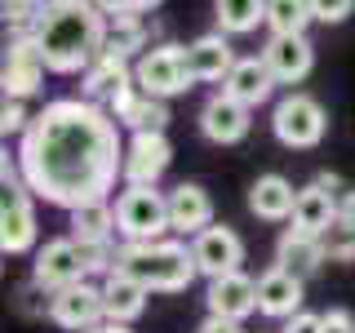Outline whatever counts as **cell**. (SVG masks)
<instances>
[{"label":"cell","mask_w":355,"mask_h":333,"mask_svg":"<svg viewBox=\"0 0 355 333\" xmlns=\"http://www.w3.org/2000/svg\"><path fill=\"white\" fill-rule=\"evenodd\" d=\"M14 160L31 196L53 209L71 214L94 200H111L125 178L120 120L89 98H53L18 138Z\"/></svg>","instance_id":"cell-1"},{"label":"cell","mask_w":355,"mask_h":333,"mask_svg":"<svg viewBox=\"0 0 355 333\" xmlns=\"http://www.w3.org/2000/svg\"><path fill=\"white\" fill-rule=\"evenodd\" d=\"M31 36H36L49 71H58V76L80 71L85 76L107 49L111 18L94 5V0H49Z\"/></svg>","instance_id":"cell-2"},{"label":"cell","mask_w":355,"mask_h":333,"mask_svg":"<svg viewBox=\"0 0 355 333\" xmlns=\"http://www.w3.org/2000/svg\"><path fill=\"white\" fill-rule=\"evenodd\" d=\"M116 271L133 275L138 284H147L151 293H187L196 284L200 266H196V253L191 244L182 240H138V244H120V258H116Z\"/></svg>","instance_id":"cell-3"},{"label":"cell","mask_w":355,"mask_h":333,"mask_svg":"<svg viewBox=\"0 0 355 333\" xmlns=\"http://www.w3.org/2000/svg\"><path fill=\"white\" fill-rule=\"evenodd\" d=\"M40 222H36V196L22 182V169L14 155L0 160V253L5 258H22L36 253Z\"/></svg>","instance_id":"cell-4"},{"label":"cell","mask_w":355,"mask_h":333,"mask_svg":"<svg viewBox=\"0 0 355 333\" xmlns=\"http://www.w3.org/2000/svg\"><path fill=\"white\" fill-rule=\"evenodd\" d=\"M116 231H120V244L164 240L169 236V191H160V187H125L116 196Z\"/></svg>","instance_id":"cell-5"},{"label":"cell","mask_w":355,"mask_h":333,"mask_svg":"<svg viewBox=\"0 0 355 333\" xmlns=\"http://www.w3.org/2000/svg\"><path fill=\"white\" fill-rule=\"evenodd\" d=\"M271 133L293 151H311V147H320L324 133H329V111H324L320 98L302 94V89H288L271 111Z\"/></svg>","instance_id":"cell-6"},{"label":"cell","mask_w":355,"mask_h":333,"mask_svg":"<svg viewBox=\"0 0 355 333\" xmlns=\"http://www.w3.org/2000/svg\"><path fill=\"white\" fill-rule=\"evenodd\" d=\"M133 80H138L142 94L160 98V103L187 94V89H191V76H187V44H173V40L151 44V49L133 62Z\"/></svg>","instance_id":"cell-7"},{"label":"cell","mask_w":355,"mask_h":333,"mask_svg":"<svg viewBox=\"0 0 355 333\" xmlns=\"http://www.w3.org/2000/svg\"><path fill=\"white\" fill-rule=\"evenodd\" d=\"M31 280H36L44 293H58L67 284H80L89 280V262H85V249L76 244L71 236H53L44 240L36 253H31Z\"/></svg>","instance_id":"cell-8"},{"label":"cell","mask_w":355,"mask_h":333,"mask_svg":"<svg viewBox=\"0 0 355 333\" xmlns=\"http://www.w3.org/2000/svg\"><path fill=\"white\" fill-rule=\"evenodd\" d=\"M44 71H49V62H44L36 36H14L5 44V58H0V89H5V98H18V103L36 98L44 89Z\"/></svg>","instance_id":"cell-9"},{"label":"cell","mask_w":355,"mask_h":333,"mask_svg":"<svg viewBox=\"0 0 355 333\" xmlns=\"http://www.w3.org/2000/svg\"><path fill=\"white\" fill-rule=\"evenodd\" d=\"M49 320L67 333H89L98 325H107V302H103V284L80 280L67 284L58 293H49Z\"/></svg>","instance_id":"cell-10"},{"label":"cell","mask_w":355,"mask_h":333,"mask_svg":"<svg viewBox=\"0 0 355 333\" xmlns=\"http://www.w3.org/2000/svg\"><path fill=\"white\" fill-rule=\"evenodd\" d=\"M107 111L120 120V129H129V133H164L169 129V103L142 94L138 80L120 85L116 94L107 98Z\"/></svg>","instance_id":"cell-11"},{"label":"cell","mask_w":355,"mask_h":333,"mask_svg":"<svg viewBox=\"0 0 355 333\" xmlns=\"http://www.w3.org/2000/svg\"><path fill=\"white\" fill-rule=\"evenodd\" d=\"M173 164V142L164 133H129L125 142V187H155Z\"/></svg>","instance_id":"cell-12"},{"label":"cell","mask_w":355,"mask_h":333,"mask_svg":"<svg viewBox=\"0 0 355 333\" xmlns=\"http://www.w3.org/2000/svg\"><path fill=\"white\" fill-rule=\"evenodd\" d=\"M191 253H196L200 275H205V280H218V275L240 271L244 240H240L236 227H222V222H214V227H205L200 236H191Z\"/></svg>","instance_id":"cell-13"},{"label":"cell","mask_w":355,"mask_h":333,"mask_svg":"<svg viewBox=\"0 0 355 333\" xmlns=\"http://www.w3.org/2000/svg\"><path fill=\"white\" fill-rule=\"evenodd\" d=\"M249 129H253V107L236 103V98L222 94V89L200 107V133H205L209 142H218V147H236V142L249 138Z\"/></svg>","instance_id":"cell-14"},{"label":"cell","mask_w":355,"mask_h":333,"mask_svg":"<svg viewBox=\"0 0 355 333\" xmlns=\"http://www.w3.org/2000/svg\"><path fill=\"white\" fill-rule=\"evenodd\" d=\"M236 67V49H231L227 31H205L187 44V76L191 85H222Z\"/></svg>","instance_id":"cell-15"},{"label":"cell","mask_w":355,"mask_h":333,"mask_svg":"<svg viewBox=\"0 0 355 333\" xmlns=\"http://www.w3.org/2000/svg\"><path fill=\"white\" fill-rule=\"evenodd\" d=\"M262 62L271 67L275 85L293 89V85H302L311 76V67H315V44H311L306 36H266Z\"/></svg>","instance_id":"cell-16"},{"label":"cell","mask_w":355,"mask_h":333,"mask_svg":"<svg viewBox=\"0 0 355 333\" xmlns=\"http://www.w3.org/2000/svg\"><path fill=\"white\" fill-rule=\"evenodd\" d=\"M205 307L209 316H222V320H249L253 311H258V280L244 271H231V275H218V280H209L205 289Z\"/></svg>","instance_id":"cell-17"},{"label":"cell","mask_w":355,"mask_h":333,"mask_svg":"<svg viewBox=\"0 0 355 333\" xmlns=\"http://www.w3.org/2000/svg\"><path fill=\"white\" fill-rule=\"evenodd\" d=\"M302 298H306V280L284 266H271V271L258 275V316L266 320H284L302 311Z\"/></svg>","instance_id":"cell-18"},{"label":"cell","mask_w":355,"mask_h":333,"mask_svg":"<svg viewBox=\"0 0 355 333\" xmlns=\"http://www.w3.org/2000/svg\"><path fill=\"white\" fill-rule=\"evenodd\" d=\"M214 227V196L200 182H178L169 191V231L173 236H200Z\"/></svg>","instance_id":"cell-19"},{"label":"cell","mask_w":355,"mask_h":333,"mask_svg":"<svg viewBox=\"0 0 355 333\" xmlns=\"http://www.w3.org/2000/svg\"><path fill=\"white\" fill-rule=\"evenodd\" d=\"M275 76H271V67L262 62V53H249V58H236V67H231V76L222 80V94H231L236 103L244 107H253L258 111L262 103H271V94H275Z\"/></svg>","instance_id":"cell-20"},{"label":"cell","mask_w":355,"mask_h":333,"mask_svg":"<svg viewBox=\"0 0 355 333\" xmlns=\"http://www.w3.org/2000/svg\"><path fill=\"white\" fill-rule=\"evenodd\" d=\"M297 209V187L284 173H262L249 187V214L262 222H288Z\"/></svg>","instance_id":"cell-21"},{"label":"cell","mask_w":355,"mask_h":333,"mask_svg":"<svg viewBox=\"0 0 355 333\" xmlns=\"http://www.w3.org/2000/svg\"><path fill=\"white\" fill-rule=\"evenodd\" d=\"M98 284H103V302H107V325H133V320L147 311L151 289H147V284H138L133 275L111 271L107 280H98Z\"/></svg>","instance_id":"cell-22"},{"label":"cell","mask_w":355,"mask_h":333,"mask_svg":"<svg viewBox=\"0 0 355 333\" xmlns=\"http://www.w3.org/2000/svg\"><path fill=\"white\" fill-rule=\"evenodd\" d=\"M324 262H329V253H324V240H320V236H306V231L288 227L284 236L275 240V266L302 275V280H311Z\"/></svg>","instance_id":"cell-23"},{"label":"cell","mask_w":355,"mask_h":333,"mask_svg":"<svg viewBox=\"0 0 355 333\" xmlns=\"http://www.w3.org/2000/svg\"><path fill=\"white\" fill-rule=\"evenodd\" d=\"M338 191H324L320 182H311V187H302L297 191V209H293V227L297 231H306V236H324V231L338 222Z\"/></svg>","instance_id":"cell-24"},{"label":"cell","mask_w":355,"mask_h":333,"mask_svg":"<svg viewBox=\"0 0 355 333\" xmlns=\"http://www.w3.org/2000/svg\"><path fill=\"white\" fill-rule=\"evenodd\" d=\"M67 236H71L76 244H107V240H116L120 231H116V205L111 200H94V205H80V209H71L67 214Z\"/></svg>","instance_id":"cell-25"},{"label":"cell","mask_w":355,"mask_h":333,"mask_svg":"<svg viewBox=\"0 0 355 333\" xmlns=\"http://www.w3.org/2000/svg\"><path fill=\"white\" fill-rule=\"evenodd\" d=\"M80 80H85V98H89V103H103V107H107V98L116 94L120 85L133 80V62L120 58V53H107V49H103V58L89 67Z\"/></svg>","instance_id":"cell-26"},{"label":"cell","mask_w":355,"mask_h":333,"mask_svg":"<svg viewBox=\"0 0 355 333\" xmlns=\"http://www.w3.org/2000/svg\"><path fill=\"white\" fill-rule=\"evenodd\" d=\"M151 36H155V22L147 18H111V36H107V53H120V58H129V62H138L142 53L151 49Z\"/></svg>","instance_id":"cell-27"},{"label":"cell","mask_w":355,"mask_h":333,"mask_svg":"<svg viewBox=\"0 0 355 333\" xmlns=\"http://www.w3.org/2000/svg\"><path fill=\"white\" fill-rule=\"evenodd\" d=\"M214 18L227 36H249L258 22H266V0H214Z\"/></svg>","instance_id":"cell-28"},{"label":"cell","mask_w":355,"mask_h":333,"mask_svg":"<svg viewBox=\"0 0 355 333\" xmlns=\"http://www.w3.org/2000/svg\"><path fill=\"white\" fill-rule=\"evenodd\" d=\"M311 22H315L311 0H266V27H271V36H306Z\"/></svg>","instance_id":"cell-29"},{"label":"cell","mask_w":355,"mask_h":333,"mask_svg":"<svg viewBox=\"0 0 355 333\" xmlns=\"http://www.w3.org/2000/svg\"><path fill=\"white\" fill-rule=\"evenodd\" d=\"M44 5H49V0H0V18H5V27L14 31V36H31L40 14H44Z\"/></svg>","instance_id":"cell-30"},{"label":"cell","mask_w":355,"mask_h":333,"mask_svg":"<svg viewBox=\"0 0 355 333\" xmlns=\"http://www.w3.org/2000/svg\"><path fill=\"white\" fill-rule=\"evenodd\" d=\"M320 240H324L329 262H355V222L338 218V222H333V227H329Z\"/></svg>","instance_id":"cell-31"},{"label":"cell","mask_w":355,"mask_h":333,"mask_svg":"<svg viewBox=\"0 0 355 333\" xmlns=\"http://www.w3.org/2000/svg\"><path fill=\"white\" fill-rule=\"evenodd\" d=\"M31 120L36 116H27V103L5 98V107H0V133H5V138H22V133L31 129Z\"/></svg>","instance_id":"cell-32"},{"label":"cell","mask_w":355,"mask_h":333,"mask_svg":"<svg viewBox=\"0 0 355 333\" xmlns=\"http://www.w3.org/2000/svg\"><path fill=\"white\" fill-rule=\"evenodd\" d=\"M14 311H22V316H49V293H44L36 280L18 284L14 289Z\"/></svg>","instance_id":"cell-33"},{"label":"cell","mask_w":355,"mask_h":333,"mask_svg":"<svg viewBox=\"0 0 355 333\" xmlns=\"http://www.w3.org/2000/svg\"><path fill=\"white\" fill-rule=\"evenodd\" d=\"M98 9H103L107 18H125V14H133V18H147L151 9H160L164 0H94Z\"/></svg>","instance_id":"cell-34"},{"label":"cell","mask_w":355,"mask_h":333,"mask_svg":"<svg viewBox=\"0 0 355 333\" xmlns=\"http://www.w3.org/2000/svg\"><path fill=\"white\" fill-rule=\"evenodd\" d=\"M311 14L324 27H338V22H347L355 14V0H311Z\"/></svg>","instance_id":"cell-35"},{"label":"cell","mask_w":355,"mask_h":333,"mask_svg":"<svg viewBox=\"0 0 355 333\" xmlns=\"http://www.w3.org/2000/svg\"><path fill=\"white\" fill-rule=\"evenodd\" d=\"M320 333H355V316H351L347 307L320 311Z\"/></svg>","instance_id":"cell-36"},{"label":"cell","mask_w":355,"mask_h":333,"mask_svg":"<svg viewBox=\"0 0 355 333\" xmlns=\"http://www.w3.org/2000/svg\"><path fill=\"white\" fill-rule=\"evenodd\" d=\"M280 333H320V316L315 311H297V316H288Z\"/></svg>","instance_id":"cell-37"},{"label":"cell","mask_w":355,"mask_h":333,"mask_svg":"<svg viewBox=\"0 0 355 333\" xmlns=\"http://www.w3.org/2000/svg\"><path fill=\"white\" fill-rule=\"evenodd\" d=\"M196 333H244L240 320H222V316H205L196 325Z\"/></svg>","instance_id":"cell-38"},{"label":"cell","mask_w":355,"mask_h":333,"mask_svg":"<svg viewBox=\"0 0 355 333\" xmlns=\"http://www.w3.org/2000/svg\"><path fill=\"white\" fill-rule=\"evenodd\" d=\"M338 218L355 222V191H342V200H338Z\"/></svg>","instance_id":"cell-39"},{"label":"cell","mask_w":355,"mask_h":333,"mask_svg":"<svg viewBox=\"0 0 355 333\" xmlns=\"http://www.w3.org/2000/svg\"><path fill=\"white\" fill-rule=\"evenodd\" d=\"M89 333H133L129 325H98V329H89Z\"/></svg>","instance_id":"cell-40"}]
</instances>
